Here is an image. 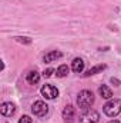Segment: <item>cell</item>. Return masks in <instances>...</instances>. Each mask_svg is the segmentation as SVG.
<instances>
[{
    "mask_svg": "<svg viewBox=\"0 0 121 123\" xmlns=\"http://www.w3.org/2000/svg\"><path fill=\"white\" fill-rule=\"evenodd\" d=\"M53 73H56V70H54V69H47V70H44V72H43V77L49 79V77H51V76H53Z\"/></svg>",
    "mask_w": 121,
    "mask_h": 123,
    "instance_id": "2e32d148",
    "label": "cell"
},
{
    "mask_svg": "<svg viewBox=\"0 0 121 123\" xmlns=\"http://www.w3.org/2000/svg\"><path fill=\"white\" fill-rule=\"evenodd\" d=\"M105 69H107V64H97V66L88 69L86 73H83V76H84V77H90V76L97 74V73H100V72H103V70H105Z\"/></svg>",
    "mask_w": 121,
    "mask_h": 123,
    "instance_id": "8fae6325",
    "label": "cell"
},
{
    "mask_svg": "<svg viewBox=\"0 0 121 123\" xmlns=\"http://www.w3.org/2000/svg\"><path fill=\"white\" fill-rule=\"evenodd\" d=\"M111 83H113L114 86H120V80H118V79H114V77H111Z\"/></svg>",
    "mask_w": 121,
    "mask_h": 123,
    "instance_id": "e0dca14e",
    "label": "cell"
},
{
    "mask_svg": "<svg viewBox=\"0 0 121 123\" xmlns=\"http://www.w3.org/2000/svg\"><path fill=\"white\" fill-rule=\"evenodd\" d=\"M71 70L76 73H83L84 70V60L81 57H76L74 60L71 62Z\"/></svg>",
    "mask_w": 121,
    "mask_h": 123,
    "instance_id": "9c48e42d",
    "label": "cell"
},
{
    "mask_svg": "<svg viewBox=\"0 0 121 123\" xmlns=\"http://www.w3.org/2000/svg\"><path fill=\"white\" fill-rule=\"evenodd\" d=\"M16 40H17L19 43H23V44H30L31 42H33L30 37H22V36H17Z\"/></svg>",
    "mask_w": 121,
    "mask_h": 123,
    "instance_id": "5bb4252c",
    "label": "cell"
},
{
    "mask_svg": "<svg viewBox=\"0 0 121 123\" xmlns=\"http://www.w3.org/2000/svg\"><path fill=\"white\" fill-rule=\"evenodd\" d=\"M0 112H1L3 116L11 117V116L16 113V106H14V103H11V102H3L1 106H0Z\"/></svg>",
    "mask_w": 121,
    "mask_h": 123,
    "instance_id": "52a82bcc",
    "label": "cell"
},
{
    "mask_svg": "<svg viewBox=\"0 0 121 123\" xmlns=\"http://www.w3.org/2000/svg\"><path fill=\"white\" fill-rule=\"evenodd\" d=\"M93 105H94V93L91 90L86 89V90H81L78 93V96H77V106L80 109L87 110V109H90Z\"/></svg>",
    "mask_w": 121,
    "mask_h": 123,
    "instance_id": "6da1fadb",
    "label": "cell"
},
{
    "mask_svg": "<svg viewBox=\"0 0 121 123\" xmlns=\"http://www.w3.org/2000/svg\"><path fill=\"white\" fill-rule=\"evenodd\" d=\"M61 57H63V53H61L60 50H51V52H49V53L44 55L43 62L44 63H53V62L61 59Z\"/></svg>",
    "mask_w": 121,
    "mask_h": 123,
    "instance_id": "ba28073f",
    "label": "cell"
},
{
    "mask_svg": "<svg viewBox=\"0 0 121 123\" xmlns=\"http://www.w3.org/2000/svg\"><path fill=\"white\" fill-rule=\"evenodd\" d=\"M98 122H100V113L93 110V109H87L80 116V123H98Z\"/></svg>",
    "mask_w": 121,
    "mask_h": 123,
    "instance_id": "277c9868",
    "label": "cell"
},
{
    "mask_svg": "<svg viewBox=\"0 0 121 123\" xmlns=\"http://www.w3.org/2000/svg\"><path fill=\"white\" fill-rule=\"evenodd\" d=\"M98 93H100V96L103 99H111L113 97V90L108 86H105V85H101L98 87Z\"/></svg>",
    "mask_w": 121,
    "mask_h": 123,
    "instance_id": "7c38bea8",
    "label": "cell"
},
{
    "mask_svg": "<svg viewBox=\"0 0 121 123\" xmlns=\"http://www.w3.org/2000/svg\"><path fill=\"white\" fill-rule=\"evenodd\" d=\"M26 82L29 85H37L40 82V73L37 70H30L26 76Z\"/></svg>",
    "mask_w": 121,
    "mask_h": 123,
    "instance_id": "30bf717a",
    "label": "cell"
},
{
    "mask_svg": "<svg viewBox=\"0 0 121 123\" xmlns=\"http://www.w3.org/2000/svg\"><path fill=\"white\" fill-rule=\"evenodd\" d=\"M17 123H33V119H31L30 116L24 115V116H22V117L19 119V122H17Z\"/></svg>",
    "mask_w": 121,
    "mask_h": 123,
    "instance_id": "9a60e30c",
    "label": "cell"
},
{
    "mask_svg": "<svg viewBox=\"0 0 121 123\" xmlns=\"http://www.w3.org/2000/svg\"><path fill=\"white\" fill-rule=\"evenodd\" d=\"M61 116H63L64 123H73L74 119H76V109L71 105H67V106H64Z\"/></svg>",
    "mask_w": 121,
    "mask_h": 123,
    "instance_id": "8992f818",
    "label": "cell"
},
{
    "mask_svg": "<svg viewBox=\"0 0 121 123\" xmlns=\"http://www.w3.org/2000/svg\"><path fill=\"white\" fill-rule=\"evenodd\" d=\"M68 72H70L68 66H67V64H61V66L57 67V70H56V76H57V77H66V76L68 74Z\"/></svg>",
    "mask_w": 121,
    "mask_h": 123,
    "instance_id": "4fadbf2b",
    "label": "cell"
},
{
    "mask_svg": "<svg viewBox=\"0 0 121 123\" xmlns=\"http://www.w3.org/2000/svg\"><path fill=\"white\" fill-rule=\"evenodd\" d=\"M108 123H120V122H118V120H110Z\"/></svg>",
    "mask_w": 121,
    "mask_h": 123,
    "instance_id": "ac0fdd59",
    "label": "cell"
},
{
    "mask_svg": "<svg viewBox=\"0 0 121 123\" xmlns=\"http://www.w3.org/2000/svg\"><path fill=\"white\" fill-rule=\"evenodd\" d=\"M104 113L108 117H116L121 113V100L120 99H110L104 106H103Z\"/></svg>",
    "mask_w": 121,
    "mask_h": 123,
    "instance_id": "7a4b0ae2",
    "label": "cell"
},
{
    "mask_svg": "<svg viewBox=\"0 0 121 123\" xmlns=\"http://www.w3.org/2000/svg\"><path fill=\"white\" fill-rule=\"evenodd\" d=\"M47 112H49V106H47V103L43 102V100H36V102L31 105V113H33L34 116L41 117V116H46Z\"/></svg>",
    "mask_w": 121,
    "mask_h": 123,
    "instance_id": "3957f363",
    "label": "cell"
},
{
    "mask_svg": "<svg viewBox=\"0 0 121 123\" xmlns=\"http://www.w3.org/2000/svg\"><path fill=\"white\" fill-rule=\"evenodd\" d=\"M40 93H41V96H43L44 99L53 100V99H56V97L59 96V89H57L56 86H53V85H44V86L40 89Z\"/></svg>",
    "mask_w": 121,
    "mask_h": 123,
    "instance_id": "5b68a950",
    "label": "cell"
}]
</instances>
